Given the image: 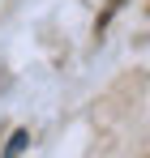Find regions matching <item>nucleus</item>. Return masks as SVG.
<instances>
[{"mask_svg": "<svg viewBox=\"0 0 150 158\" xmlns=\"http://www.w3.org/2000/svg\"><path fill=\"white\" fill-rule=\"evenodd\" d=\"M26 150V132H13V141H9V154H22Z\"/></svg>", "mask_w": 150, "mask_h": 158, "instance_id": "obj_1", "label": "nucleus"}]
</instances>
